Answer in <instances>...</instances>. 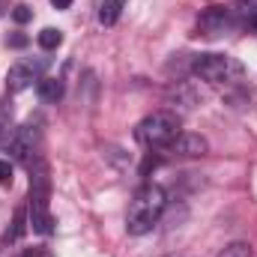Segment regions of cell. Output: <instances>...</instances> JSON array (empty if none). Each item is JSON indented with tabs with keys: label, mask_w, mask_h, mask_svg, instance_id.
Masks as SVG:
<instances>
[{
	"label": "cell",
	"mask_w": 257,
	"mask_h": 257,
	"mask_svg": "<svg viewBox=\"0 0 257 257\" xmlns=\"http://www.w3.org/2000/svg\"><path fill=\"white\" fill-rule=\"evenodd\" d=\"M30 197H27V224L33 233L39 236H51L54 233V218L48 209V197H51V177H48V165L42 156H36L30 165Z\"/></svg>",
	"instance_id": "obj_1"
},
{
	"label": "cell",
	"mask_w": 257,
	"mask_h": 257,
	"mask_svg": "<svg viewBox=\"0 0 257 257\" xmlns=\"http://www.w3.org/2000/svg\"><path fill=\"white\" fill-rule=\"evenodd\" d=\"M165 203H168V194L162 186H156V183H144L135 197H132V203H128V215H126V230L132 236H144V233H150L156 224H159V218H162V212H165Z\"/></svg>",
	"instance_id": "obj_2"
},
{
	"label": "cell",
	"mask_w": 257,
	"mask_h": 257,
	"mask_svg": "<svg viewBox=\"0 0 257 257\" xmlns=\"http://www.w3.org/2000/svg\"><path fill=\"white\" fill-rule=\"evenodd\" d=\"M180 135V120L171 111H156L135 126V141L147 150H165Z\"/></svg>",
	"instance_id": "obj_3"
},
{
	"label": "cell",
	"mask_w": 257,
	"mask_h": 257,
	"mask_svg": "<svg viewBox=\"0 0 257 257\" xmlns=\"http://www.w3.org/2000/svg\"><path fill=\"white\" fill-rule=\"evenodd\" d=\"M194 75H200L209 84H233L242 78V63L227 57V54H197Z\"/></svg>",
	"instance_id": "obj_4"
},
{
	"label": "cell",
	"mask_w": 257,
	"mask_h": 257,
	"mask_svg": "<svg viewBox=\"0 0 257 257\" xmlns=\"http://www.w3.org/2000/svg\"><path fill=\"white\" fill-rule=\"evenodd\" d=\"M39 141H42V128H39V123L27 120L24 126H18L15 132H12L9 150H12V156H15L18 162L30 165V162L39 156Z\"/></svg>",
	"instance_id": "obj_5"
},
{
	"label": "cell",
	"mask_w": 257,
	"mask_h": 257,
	"mask_svg": "<svg viewBox=\"0 0 257 257\" xmlns=\"http://www.w3.org/2000/svg\"><path fill=\"white\" fill-rule=\"evenodd\" d=\"M227 27H230V9H224V6H209V9H203L200 18H197V33L206 36V39L221 36Z\"/></svg>",
	"instance_id": "obj_6"
},
{
	"label": "cell",
	"mask_w": 257,
	"mask_h": 257,
	"mask_svg": "<svg viewBox=\"0 0 257 257\" xmlns=\"http://www.w3.org/2000/svg\"><path fill=\"white\" fill-rule=\"evenodd\" d=\"M42 66H45V63H33V60H21V63H15L9 72H6V87H9L12 93L27 90L33 81H39Z\"/></svg>",
	"instance_id": "obj_7"
},
{
	"label": "cell",
	"mask_w": 257,
	"mask_h": 257,
	"mask_svg": "<svg viewBox=\"0 0 257 257\" xmlns=\"http://www.w3.org/2000/svg\"><path fill=\"white\" fill-rule=\"evenodd\" d=\"M165 150H168V153H174V156H189V159H197V156H206L209 144H206V138H200V135L180 132V135L165 147Z\"/></svg>",
	"instance_id": "obj_8"
},
{
	"label": "cell",
	"mask_w": 257,
	"mask_h": 257,
	"mask_svg": "<svg viewBox=\"0 0 257 257\" xmlns=\"http://www.w3.org/2000/svg\"><path fill=\"white\" fill-rule=\"evenodd\" d=\"M254 18H257V0H233V6H230V21L248 27Z\"/></svg>",
	"instance_id": "obj_9"
},
{
	"label": "cell",
	"mask_w": 257,
	"mask_h": 257,
	"mask_svg": "<svg viewBox=\"0 0 257 257\" xmlns=\"http://www.w3.org/2000/svg\"><path fill=\"white\" fill-rule=\"evenodd\" d=\"M123 9H126V0H102L99 24H105V27L117 24V21H120V15H123Z\"/></svg>",
	"instance_id": "obj_10"
},
{
	"label": "cell",
	"mask_w": 257,
	"mask_h": 257,
	"mask_svg": "<svg viewBox=\"0 0 257 257\" xmlns=\"http://www.w3.org/2000/svg\"><path fill=\"white\" fill-rule=\"evenodd\" d=\"M39 96H42V102H57L63 96V81L60 78H39Z\"/></svg>",
	"instance_id": "obj_11"
},
{
	"label": "cell",
	"mask_w": 257,
	"mask_h": 257,
	"mask_svg": "<svg viewBox=\"0 0 257 257\" xmlns=\"http://www.w3.org/2000/svg\"><path fill=\"white\" fill-rule=\"evenodd\" d=\"M36 39H39V45H42L45 51H54V48H60V42H63V33H60V30H54V27H45V30H42Z\"/></svg>",
	"instance_id": "obj_12"
},
{
	"label": "cell",
	"mask_w": 257,
	"mask_h": 257,
	"mask_svg": "<svg viewBox=\"0 0 257 257\" xmlns=\"http://www.w3.org/2000/svg\"><path fill=\"white\" fill-rule=\"evenodd\" d=\"M218 257H251V248L245 242H233V245H227Z\"/></svg>",
	"instance_id": "obj_13"
},
{
	"label": "cell",
	"mask_w": 257,
	"mask_h": 257,
	"mask_svg": "<svg viewBox=\"0 0 257 257\" xmlns=\"http://www.w3.org/2000/svg\"><path fill=\"white\" fill-rule=\"evenodd\" d=\"M12 18H15V24H27V21L33 18V9L24 6V3H18V6L12 9Z\"/></svg>",
	"instance_id": "obj_14"
},
{
	"label": "cell",
	"mask_w": 257,
	"mask_h": 257,
	"mask_svg": "<svg viewBox=\"0 0 257 257\" xmlns=\"http://www.w3.org/2000/svg\"><path fill=\"white\" fill-rule=\"evenodd\" d=\"M21 233H24V209L15 212V227H12V233H6V242H9V239H18Z\"/></svg>",
	"instance_id": "obj_15"
},
{
	"label": "cell",
	"mask_w": 257,
	"mask_h": 257,
	"mask_svg": "<svg viewBox=\"0 0 257 257\" xmlns=\"http://www.w3.org/2000/svg\"><path fill=\"white\" fill-rule=\"evenodd\" d=\"M12 141V132H9V120L0 114V144H9Z\"/></svg>",
	"instance_id": "obj_16"
},
{
	"label": "cell",
	"mask_w": 257,
	"mask_h": 257,
	"mask_svg": "<svg viewBox=\"0 0 257 257\" xmlns=\"http://www.w3.org/2000/svg\"><path fill=\"white\" fill-rule=\"evenodd\" d=\"M27 42H30V39H27L24 33H12V36H9V45H12V48H27Z\"/></svg>",
	"instance_id": "obj_17"
},
{
	"label": "cell",
	"mask_w": 257,
	"mask_h": 257,
	"mask_svg": "<svg viewBox=\"0 0 257 257\" xmlns=\"http://www.w3.org/2000/svg\"><path fill=\"white\" fill-rule=\"evenodd\" d=\"M12 180V165L6 159H0V183H9Z\"/></svg>",
	"instance_id": "obj_18"
},
{
	"label": "cell",
	"mask_w": 257,
	"mask_h": 257,
	"mask_svg": "<svg viewBox=\"0 0 257 257\" xmlns=\"http://www.w3.org/2000/svg\"><path fill=\"white\" fill-rule=\"evenodd\" d=\"M21 257H51V251L48 248H27Z\"/></svg>",
	"instance_id": "obj_19"
},
{
	"label": "cell",
	"mask_w": 257,
	"mask_h": 257,
	"mask_svg": "<svg viewBox=\"0 0 257 257\" xmlns=\"http://www.w3.org/2000/svg\"><path fill=\"white\" fill-rule=\"evenodd\" d=\"M54 3V9H69L72 6V0H51Z\"/></svg>",
	"instance_id": "obj_20"
},
{
	"label": "cell",
	"mask_w": 257,
	"mask_h": 257,
	"mask_svg": "<svg viewBox=\"0 0 257 257\" xmlns=\"http://www.w3.org/2000/svg\"><path fill=\"white\" fill-rule=\"evenodd\" d=\"M248 27H251V30H254V33H257V18H254V21H251V24H248Z\"/></svg>",
	"instance_id": "obj_21"
}]
</instances>
